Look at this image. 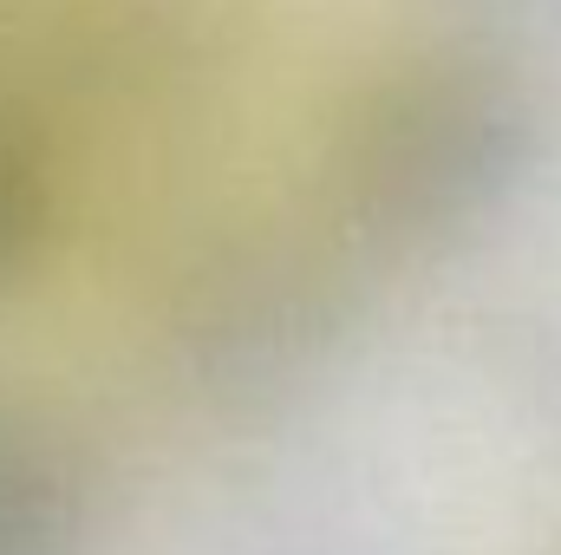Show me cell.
<instances>
[{"instance_id":"6da1fadb","label":"cell","mask_w":561,"mask_h":555,"mask_svg":"<svg viewBox=\"0 0 561 555\" xmlns=\"http://www.w3.org/2000/svg\"><path fill=\"white\" fill-rule=\"evenodd\" d=\"M523 92L477 59H405L340 112L327 196L346 229L386 249H424L470 229L523 170Z\"/></svg>"},{"instance_id":"7a4b0ae2","label":"cell","mask_w":561,"mask_h":555,"mask_svg":"<svg viewBox=\"0 0 561 555\" xmlns=\"http://www.w3.org/2000/svg\"><path fill=\"white\" fill-rule=\"evenodd\" d=\"M0 555H85V484L66 451L0 412Z\"/></svg>"},{"instance_id":"3957f363","label":"cell","mask_w":561,"mask_h":555,"mask_svg":"<svg viewBox=\"0 0 561 555\" xmlns=\"http://www.w3.org/2000/svg\"><path fill=\"white\" fill-rule=\"evenodd\" d=\"M53 216H59V177H53L46 132L0 99V287L39 262Z\"/></svg>"}]
</instances>
